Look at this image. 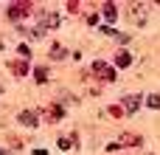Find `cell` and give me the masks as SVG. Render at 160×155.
<instances>
[{
    "mask_svg": "<svg viewBox=\"0 0 160 155\" xmlns=\"http://www.w3.org/2000/svg\"><path fill=\"white\" fill-rule=\"evenodd\" d=\"M124 107H127L129 113H135V110L141 107V96H127V99H124Z\"/></svg>",
    "mask_w": 160,
    "mask_h": 155,
    "instance_id": "2",
    "label": "cell"
},
{
    "mask_svg": "<svg viewBox=\"0 0 160 155\" xmlns=\"http://www.w3.org/2000/svg\"><path fill=\"white\" fill-rule=\"evenodd\" d=\"M129 62H132V56H129L127 51H124V54H118V59H115V65H118V68H127Z\"/></svg>",
    "mask_w": 160,
    "mask_h": 155,
    "instance_id": "3",
    "label": "cell"
},
{
    "mask_svg": "<svg viewBox=\"0 0 160 155\" xmlns=\"http://www.w3.org/2000/svg\"><path fill=\"white\" fill-rule=\"evenodd\" d=\"M11 68H14V73H17V76H22V73H28V65H25V62H14Z\"/></svg>",
    "mask_w": 160,
    "mask_h": 155,
    "instance_id": "4",
    "label": "cell"
},
{
    "mask_svg": "<svg viewBox=\"0 0 160 155\" xmlns=\"http://www.w3.org/2000/svg\"><path fill=\"white\" fill-rule=\"evenodd\" d=\"M51 113H53V116H51V119H53V121H56V119H62V107H53V110H51Z\"/></svg>",
    "mask_w": 160,
    "mask_h": 155,
    "instance_id": "9",
    "label": "cell"
},
{
    "mask_svg": "<svg viewBox=\"0 0 160 155\" xmlns=\"http://www.w3.org/2000/svg\"><path fill=\"white\" fill-rule=\"evenodd\" d=\"M34 155H48V152L45 150H34Z\"/></svg>",
    "mask_w": 160,
    "mask_h": 155,
    "instance_id": "10",
    "label": "cell"
},
{
    "mask_svg": "<svg viewBox=\"0 0 160 155\" xmlns=\"http://www.w3.org/2000/svg\"><path fill=\"white\" fill-rule=\"evenodd\" d=\"M104 14H107V20H115V14H118V11H115V6H112V3H107V6H104Z\"/></svg>",
    "mask_w": 160,
    "mask_h": 155,
    "instance_id": "5",
    "label": "cell"
},
{
    "mask_svg": "<svg viewBox=\"0 0 160 155\" xmlns=\"http://www.w3.org/2000/svg\"><path fill=\"white\" fill-rule=\"evenodd\" d=\"M34 76H37V82H45V76H48V73H45L42 68H37V73H34Z\"/></svg>",
    "mask_w": 160,
    "mask_h": 155,
    "instance_id": "8",
    "label": "cell"
},
{
    "mask_svg": "<svg viewBox=\"0 0 160 155\" xmlns=\"http://www.w3.org/2000/svg\"><path fill=\"white\" fill-rule=\"evenodd\" d=\"M20 121H22L25 127H37V124H39V121H37V113H31V110L20 113Z\"/></svg>",
    "mask_w": 160,
    "mask_h": 155,
    "instance_id": "1",
    "label": "cell"
},
{
    "mask_svg": "<svg viewBox=\"0 0 160 155\" xmlns=\"http://www.w3.org/2000/svg\"><path fill=\"white\" fill-rule=\"evenodd\" d=\"M146 104H149V107H160V99H158V96H149Z\"/></svg>",
    "mask_w": 160,
    "mask_h": 155,
    "instance_id": "7",
    "label": "cell"
},
{
    "mask_svg": "<svg viewBox=\"0 0 160 155\" xmlns=\"http://www.w3.org/2000/svg\"><path fill=\"white\" fill-rule=\"evenodd\" d=\"M0 155H6V152H3V150H0Z\"/></svg>",
    "mask_w": 160,
    "mask_h": 155,
    "instance_id": "11",
    "label": "cell"
},
{
    "mask_svg": "<svg viewBox=\"0 0 160 155\" xmlns=\"http://www.w3.org/2000/svg\"><path fill=\"white\" fill-rule=\"evenodd\" d=\"M51 56H53V59H62V56H65V48H62V45H53Z\"/></svg>",
    "mask_w": 160,
    "mask_h": 155,
    "instance_id": "6",
    "label": "cell"
}]
</instances>
